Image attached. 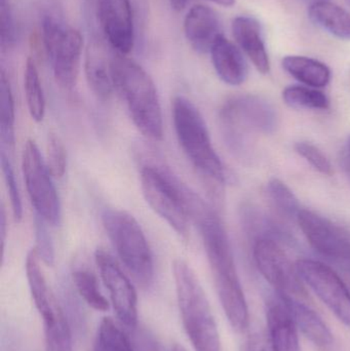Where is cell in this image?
<instances>
[{
  "label": "cell",
  "instance_id": "cell-1",
  "mask_svg": "<svg viewBox=\"0 0 350 351\" xmlns=\"http://www.w3.org/2000/svg\"><path fill=\"white\" fill-rule=\"evenodd\" d=\"M203 239L216 291L232 327L244 331L249 325V311L236 271L227 231L213 208H208L195 221Z\"/></svg>",
  "mask_w": 350,
  "mask_h": 351
},
{
  "label": "cell",
  "instance_id": "cell-2",
  "mask_svg": "<svg viewBox=\"0 0 350 351\" xmlns=\"http://www.w3.org/2000/svg\"><path fill=\"white\" fill-rule=\"evenodd\" d=\"M140 178L150 208L179 235L186 237L189 222L195 220L207 202L166 167L145 165Z\"/></svg>",
  "mask_w": 350,
  "mask_h": 351
},
{
  "label": "cell",
  "instance_id": "cell-3",
  "mask_svg": "<svg viewBox=\"0 0 350 351\" xmlns=\"http://www.w3.org/2000/svg\"><path fill=\"white\" fill-rule=\"evenodd\" d=\"M111 71L114 88L137 129L147 139L160 141L164 137L162 108L149 74L137 62L118 53L111 57Z\"/></svg>",
  "mask_w": 350,
  "mask_h": 351
},
{
  "label": "cell",
  "instance_id": "cell-4",
  "mask_svg": "<svg viewBox=\"0 0 350 351\" xmlns=\"http://www.w3.org/2000/svg\"><path fill=\"white\" fill-rule=\"evenodd\" d=\"M177 300L183 327L195 351H221L218 326L195 272L186 261L173 263Z\"/></svg>",
  "mask_w": 350,
  "mask_h": 351
},
{
  "label": "cell",
  "instance_id": "cell-5",
  "mask_svg": "<svg viewBox=\"0 0 350 351\" xmlns=\"http://www.w3.org/2000/svg\"><path fill=\"white\" fill-rule=\"evenodd\" d=\"M172 113L177 138L189 162L199 174L217 185H224L227 180L225 167L212 144L199 109L185 97L177 96L173 100Z\"/></svg>",
  "mask_w": 350,
  "mask_h": 351
},
{
  "label": "cell",
  "instance_id": "cell-6",
  "mask_svg": "<svg viewBox=\"0 0 350 351\" xmlns=\"http://www.w3.org/2000/svg\"><path fill=\"white\" fill-rule=\"evenodd\" d=\"M219 121L226 146L238 156L248 152L250 134H271L279 125L277 109L256 95H240L226 101Z\"/></svg>",
  "mask_w": 350,
  "mask_h": 351
},
{
  "label": "cell",
  "instance_id": "cell-7",
  "mask_svg": "<svg viewBox=\"0 0 350 351\" xmlns=\"http://www.w3.org/2000/svg\"><path fill=\"white\" fill-rule=\"evenodd\" d=\"M102 223L123 265L142 287H149L154 278L153 255L138 221L125 210L108 208L103 210Z\"/></svg>",
  "mask_w": 350,
  "mask_h": 351
},
{
  "label": "cell",
  "instance_id": "cell-8",
  "mask_svg": "<svg viewBox=\"0 0 350 351\" xmlns=\"http://www.w3.org/2000/svg\"><path fill=\"white\" fill-rule=\"evenodd\" d=\"M41 38L55 80L62 88L71 90L79 73L82 34L66 24L59 10L49 6L41 16Z\"/></svg>",
  "mask_w": 350,
  "mask_h": 351
},
{
  "label": "cell",
  "instance_id": "cell-9",
  "mask_svg": "<svg viewBox=\"0 0 350 351\" xmlns=\"http://www.w3.org/2000/svg\"><path fill=\"white\" fill-rule=\"evenodd\" d=\"M36 250L27 254L26 276L35 307L42 317L47 351H72V334L67 317L58 302L40 265Z\"/></svg>",
  "mask_w": 350,
  "mask_h": 351
},
{
  "label": "cell",
  "instance_id": "cell-10",
  "mask_svg": "<svg viewBox=\"0 0 350 351\" xmlns=\"http://www.w3.org/2000/svg\"><path fill=\"white\" fill-rule=\"evenodd\" d=\"M297 224L310 247L325 261L338 270L350 288V234L332 221L302 208Z\"/></svg>",
  "mask_w": 350,
  "mask_h": 351
},
{
  "label": "cell",
  "instance_id": "cell-11",
  "mask_svg": "<svg viewBox=\"0 0 350 351\" xmlns=\"http://www.w3.org/2000/svg\"><path fill=\"white\" fill-rule=\"evenodd\" d=\"M22 170L27 192L36 216L51 226H59L62 208L53 175L33 140H28L25 144Z\"/></svg>",
  "mask_w": 350,
  "mask_h": 351
},
{
  "label": "cell",
  "instance_id": "cell-12",
  "mask_svg": "<svg viewBox=\"0 0 350 351\" xmlns=\"http://www.w3.org/2000/svg\"><path fill=\"white\" fill-rule=\"evenodd\" d=\"M253 258L263 278L273 287L279 296L308 299L303 280L297 268L282 247L273 239H259L253 243Z\"/></svg>",
  "mask_w": 350,
  "mask_h": 351
},
{
  "label": "cell",
  "instance_id": "cell-13",
  "mask_svg": "<svg viewBox=\"0 0 350 351\" xmlns=\"http://www.w3.org/2000/svg\"><path fill=\"white\" fill-rule=\"evenodd\" d=\"M296 268L304 284L328 306V308L350 327V288L338 272L318 260L300 259Z\"/></svg>",
  "mask_w": 350,
  "mask_h": 351
},
{
  "label": "cell",
  "instance_id": "cell-14",
  "mask_svg": "<svg viewBox=\"0 0 350 351\" xmlns=\"http://www.w3.org/2000/svg\"><path fill=\"white\" fill-rule=\"evenodd\" d=\"M95 260L101 278L109 292L117 319L127 328L138 324V297L135 287L125 276L121 266L104 249H98Z\"/></svg>",
  "mask_w": 350,
  "mask_h": 351
},
{
  "label": "cell",
  "instance_id": "cell-15",
  "mask_svg": "<svg viewBox=\"0 0 350 351\" xmlns=\"http://www.w3.org/2000/svg\"><path fill=\"white\" fill-rule=\"evenodd\" d=\"M96 19L101 32L116 53L127 55L135 43L131 0H96Z\"/></svg>",
  "mask_w": 350,
  "mask_h": 351
},
{
  "label": "cell",
  "instance_id": "cell-16",
  "mask_svg": "<svg viewBox=\"0 0 350 351\" xmlns=\"http://www.w3.org/2000/svg\"><path fill=\"white\" fill-rule=\"evenodd\" d=\"M184 33L189 45L201 53L211 51L214 43L223 35L217 12L203 4L192 6L187 12Z\"/></svg>",
  "mask_w": 350,
  "mask_h": 351
},
{
  "label": "cell",
  "instance_id": "cell-17",
  "mask_svg": "<svg viewBox=\"0 0 350 351\" xmlns=\"http://www.w3.org/2000/svg\"><path fill=\"white\" fill-rule=\"evenodd\" d=\"M232 34L238 47L261 74L271 71V60L263 39L262 27L253 16H242L232 22Z\"/></svg>",
  "mask_w": 350,
  "mask_h": 351
},
{
  "label": "cell",
  "instance_id": "cell-18",
  "mask_svg": "<svg viewBox=\"0 0 350 351\" xmlns=\"http://www.w3.org/2000/svg\"><path fill=\"white\" fill-rule=\"evenodd\" d=\"M86 82L92 92L102 101H108L114 88L111 58L107 59L104 45L100 38L94 37L86 49Z\"/></svg>",
  "mask_w": 350,
  "mask_h": 351
},
{
  "label": "cell",
  "instance_id": "cell-19",
  "mask_svg": "<svg viewBox=\"0 0 350 351\" xmlns=\"http://www.w3.org/2000/svg\"><path fill=\"white\" fill-rule=\"evenodd\" d=\"M212 62L220 80L229 86H240L248 77V64L240 49L221 35L214 43Z\"/></svg>",
  "mask_w": 350,
  "mask_h": 351
},
{
  "label": "cell",
  "instance_id": "cell-20",
  "mask_svg": "<svg viewBox=\"0 0 350 351\" xmlns=\"http://www.w3.org/2000/svg\"><path fill=\"white\" fill-rule=\"evenodd\" d=\"M266 319L267 334L275 351H299L297 325L279 296L267 304Z\"/></svg>",
  "mask_w": 350,
  "mask_h": 351
},
{
  "label": "cell",
  "instance_id": "cell-21",
  "mask_svg": "<svg viewBox=\"0 0 350 351\" xmlns=\"http://www.w3.org/2000/svg\"><path fill=\"white\" fill-rule=\"evenodd\" d=\"M240 220L245 233L253 243L259 239H273L281 245L294 243L287 229L252 204H245L240 208Z\"/></svg>",
  "mask_w": 350,
  "mask_h": 351
},
{
  "label": "cell",
  "instance_id": "cell-22",
  "mask_svg": "<svg viewBox=\"0 0 350 351\" xmlns=\"http://www.w3.org/2000/svg\"><path fill=\"white\" fill-rule=\"evenodd\" d=\"M279 297L289 309L297 327L312 343L320 348H326L332 343L333 336L328 326L318 313L306 304L304 300Z\"/></svg>",
  "mask_w": 350,
  "mask_h": 351
},
{
  "label": "cell",
  "instance_id": "cell-23",
  "mask_svg": "<svg viewBox=\"0 0 350 351\" xmlns=\"http://www.w3.org/2000/svg\"><path fill=\"white\" fill-rule=\"evenodd\" d=\"M284 69L306 86L322 88L331 80V70L318 60L303 56H287L282 62Z\"/></svg>",
  "mask_w": 350,
  "mask_h": 351
},
{
  "label": "cell",
  "instance_id": "cell-24",
  "mask_svg": "<svg viewBox=\"0 0 350 351\" xmlns=\"http://www.w3.org/2000/svg\"><path fill=\"white\" fill-rule=\"evenodd\" d=\"M308 16L316 26L340 39L350 40V14L330 1L314 2Z\"/></svg>",
  "mask_w": 350,
  "mask_h": 351
},
{
  "label": "cell",
  "instance_id": "cell-25",
  "mask_svg": "<svg viewBox=\"0 0 350 351\" xmlns=\"http://www.w3.org/2000/svg\"><path fill=\"white\" fill-rule=\"evenodd\" d=\"M14 101L8 74L1 69L0 74V137L2 147L12 149L14 146Z\"/></svg>",
  "mask_w": 350,
  "mask_h": 351
},
{
  "label": "cell",
  "instance_id": "cell-26",
  "mask_svg": "<svg viewBox=\"0 0 350 351\" xmlns=\"http://www.w3.org/2000/svg\"><path fill=\"white\" fill-rule=\"evenodd\" d=\"M24 90L30 117L36 123L43 121L45 115V98L36 64L32 58L27 60L24 71Z\"/></svg>",
  "mask_w": 350,
  "mask_h": 351
},
{
  "label": "cell",
  "instance_id": "cell-27",
  "mask_svg": "<svg viewBox=\"0 0 350 351\" xmlns=\"http://www.w3.org/2000/svg\"><path fill=\"white\" fill-rule=\"evenodd\" d=\"M283 99L291 108L306 110H327L330 107L328 97L318 90L304 86H290L284 90Z\"/></svg>",
  "mask_w": 350,
  "mask_h": 351
},
{
  "label": "cell",
  "instance_id": "cell-28",
  "mask_svg": "<svg viewBox=\"0 0 350 351\" xmlns=\"http://www.w3.org/2000/svg\"><path fill=\"white\" fill-rule=\"evenodd\" d=\"M267 194L273 208L282 217L287 220L297 221L298 215L302 210L299 200L282 180L277 178L269 180Z\"/></svg>",
  "mask_w": 350,
  "mask_h": 351
},
{
  "label": "cell",
  "instance_id": "cell-29",
  "mask_svg": "<svg viewBox=\"0 0 350 351\" xmlns=\"http://www.w3.org/2000/svg\"><path fill=\"white\" fill-rule=\"evenodd\" d=\"M76 290L88 306L97 311H106L109 303L99 288L96 276L86 268H78L72 274Z\"/></svg>",
  "mask_w": 350,
  "mask_h": 351
},
{
  "label": "cell",
  "instance_id": "cell-30",
  "mask_svg": "<svg viewBox=\"0 0 350 351\" xmlns=\"http://www.w3.org/2000/svg\"><path fill=\"white\" fill-rule=\"evenodd\" d=\"M94 351H135L125 332L110 317H104L99 326Z\"/></svg>",
  "mask_w": 350,
  "mask_h": 351
},
{
  "label": "cell",
  "instance_id": "cell-31",
  "mask_svg": "<svg viewBox=\"0 0 350 351\" xmlns=\"http://www.w3.org/2000/svg\"><path fill=\"white\" fill-rule=\"evenodd\" d=\"M16 41V24L12 0H0V45L2 51L12 49Z\"/></svg>",
  "mask_w": 350,
  "mask_h": 351
},
{
  "label": "cell",
  "instance_id": "cell-32",
  "mask_svg": "<svg viewBox=\"0 0 350 351\" xmlns=\"http://www.w3.org/2000/svg\"><path fill=\"white\" fill-rule=\"evenodd\" d=\"M47 165L55 179L64 177L67 168V152L65 146L55 134H49L47 145Z\"/></svg>",
  "mask_w": 350,
  "mask_h": 351
},
{
  "label": "cell",
  "instance_id": "cell-33",
  "mask_svg": "<svg viewBox=\"0 0 350 351\" xmlns=\"http://www.w3.org/2000/svg\"><path fill=\"white\" fill-rule=\"evenodd\" d=\"M1 169L3 173L4 181L8 188V196H10V206H12V215L14 220L20 222L23 217L22 198H21L20 190L16 183V176L10 158L6 156L5 152L1 149Z\"/></svg>",
  "mask_w": 350,
  "mask_h": 351
},
{
  "label": "cell",
  "instance_id": "cell-34",
  "mask_svg": "<svg viewBox=\"0 0 350 351\" xmlns=\"http://www.w3.org/2000/svg\"><path fill=\"white\" fill-rule=\"evenodd\" d=\"M47 224L40 217H35V250L43 263L47 266H53L55 262V250Z\"/></svg>",
  "mask_w": 350,
  "mask_h": 351
},
{
  "label": "cell",
  "instance_id": "cell-35",
  "mask_svg": "<svg viewBox=\"0 0 350 351\" xmlns=\"http://www.w3.org/2000/svg\"><path fill=\"white\" fill-rule=\"evenodd\" d=\"M295 150L310 166L314 167L318 172L323 175L332 174V166L327 156L314 144L310 142H298L295 144Z\"/></svg>",
  "mask_w": 350,
  "mask_h": 351
},
{
  "label": "cell",
  "instance_id": "cell-36",
  "mask_svg": "<svg viewBox=\"0 0 350 351\" xmlns=\"http://www.w3.org/2000/svg\"><path fill=\"white\" fill-rule=\"evenodd\" d=\"M247 351H275L268 334L256 333L251 336Z\"/></svg>",
  "mask_w": 350,
  "mask_h": 351
},
{
  "label": "cell",
  "instance_id": "cell-37",
  "mask_svg": "<svg viewBox=\"0 0 350 351\" xmlns=\"http://www.w3.org/2000/svg\"><path fill=\"white\" fill-rule=\"evenodd\" d=\"M340 166L345 174L350 179V135L341 149Z\"/></svg>",
  "mask_w": 350,
  "mask_h": 351
},
{
  "label": "cell",
  "instance_id": "cell-38",
  "mask_svg": "<svg viewBox=\"0 0 350 351\" xmlns=\"http://www.w3.org/2000/svg\"><path fill=\"white\" fill-rule=\"evenodd\" d=\"M0 237H1V245L3 249L6 237V216L3 206H1V210H0Z\"/></svg>",
  "mask_w": 350,
  "mask_h": 351
},
{
  "label": "cell",
  "instance_id": "cell-39",
  "mask_svg": "<svg viewBox=\"0 0 350 351\" xmlns=\"http://www.w3.org/2000/svg\"><path fill=\"white\" fill-rule=\"evenodd\" d=\"M170 2L175 10H181L186 6L188 0H170Z\"/></svg>",
  "mask_w": 350,
  "mask_h": 351
},
{
  "label": "cell",
  "instance_id": "cell-40",
  "mask_svg": "<svg viewBox=\"0 0 350 351\" xmlns=\"http://www.w3.org/2000/svg\"><path fill=\"white\" fill-rule=\"evenodd\" d=\"M209 1L219 4V5L225 6V8H229V6H232L236 3V0H209Z\"/></svg>",
  "mask_w": 350,
  "mask_h": 351
},
{
  "label": "cell",
  "instance_id": "cell-41",
  "mask_svg": "<svg viewBox=\"0 0 350 351\" xmlns=\"http://www.w3.org/2000/svg\"><path fill=\"white\" fill-rule=\"evenodd\" d=\"M173 351H187L186 348H183L182 346H179V344H177V346H174V348H173Z\"/></svg>",
  "mask_w": 350,
  "mask_h": 351
},
{
  "label": "cell",
  "instance_id": "cell-42",
  "mask_svg": "<svg viewBox=\"0 0 350 351\" xmlns=\"http://www.w3.org/2000/svg\"><path fill=\"white\" fill-rule=\"evenodd\" d=\"M312 1L314 2H320V1H329V0H312Z\"/></svg>",
  "mask_w": 350,
  "mask_h": 351
},
{
  "label": "cell",
  "instance_id": "cell-43",
  "mask_svg": "<svg viewBox=\"0 0 350 351\" xmlns=\"http://www.w3.org/2000/svg\"><path fill=\"white\" fill-rule=\"evenodd\" d=\"M349 2H350V0H349Z\"/></svg>",
  "mask_w": 350,
  "mask_h": 351
}]
</instances>
